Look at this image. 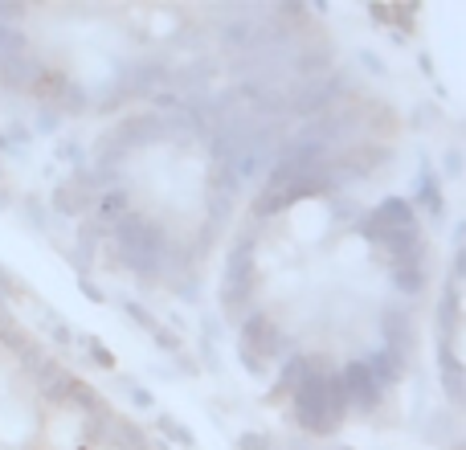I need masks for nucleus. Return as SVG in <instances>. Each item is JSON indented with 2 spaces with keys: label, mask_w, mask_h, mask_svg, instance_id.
Wrapping results in <instances>:
<instances>
[]
</instances>
